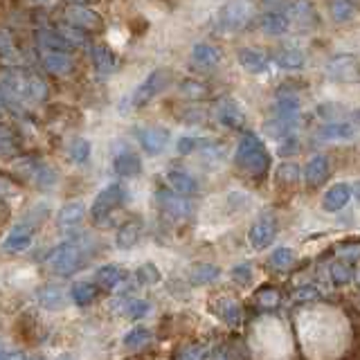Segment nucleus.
<instances>
[{"mask_svg":"<svg viewBox=\"0 0 360 360\" xmlns=\"http://www.w3.org/2000/svg\"><path fill=\"white\" fill-rule=\"evenodd\" d=\"M234 162H236V167L245 169L250 176H264L268 172L270 155L266 151L264 142L259 140L255 133H243L239 144H236Z\"/></svg>","mask_w":360,"mask_h":360,"instance_id":"1","label":"nucleus"},{"mask_svg":"<svg viewBox=\"0 0 360 360\" xmlns=\"http://www.w3.org/2000/svg\"><path fill=\"white\" fill-rule=\"evenodd\" d=\"M86 264V239L77 236L72 241H65L59 248H54V252L50 257V268L52 273L68 277V275H75L82 270V266Z\"/></svg>","mask_w":360,"mask_h":360,"instance_id":"2","label":"nucleus"},{"mask_svg":"<svg viewBox=\"0 0 360 360\" xmlns=\"http://www.w3.org/2000/svg\"><path fill=\"white\" fill-rule=\"evenodd\" d=\"M124 189L120 183H112L108 187H104L97 194V198L93 200V207H90V219H93L95 225H104L108 223V217L115 212L122 202H124Z\"/></svg>","mask_w":360,"mask_h":360,"instance_id":"3","label":"nucleus"},{"mask_svg":"<svg viewBox=\"0 0 360 360\" xmlns=\"http://www.w3.org/2000/svg\"><path fill=\"white\" fill-rule=\"evenodd\" d=\"M326 77L338 84L360 82V59L356 54H335L326 63Z\"/></svg>","mask_w":360,"mask_h":360,"instance_id":"4","label":"nucleus"},{"mask_svg":"<svg viewBox=\"0 0 360 360\" xmlns=\"http://www.w3.org/2000/svg\"><path fill=\"white\" fill-rule=\"evenodd\" d=\"M169 86V70H153L144 82L138 86V90L133 93V108H142L146 106L153 97H158L162 90Z\"/></svg>","mask_w":360,"mask_h":360,"instance_id":"5","label":"nucleus"},{"mask_svg":"<svg viewBox=\"0 0 360 360\" xmlns=\"http://www.w3.org/2000/svg\"><path fill=\"white\" fill-rule=\"evenodd\" d=\"M252 16V7L248 3H228L223 5L219 11V27L225 32H234V30H241L248 20Z\"/></svg>","mask_w":360,"mask_h":360,"instance_id":"6","label":"nucleus"},{"mask_svg":"<svg viewBox=\"0 0 360 360\" xmlns=\"http://www.w3.org/2000/svg\"><path fill=\"white\" fill-rule=\"evenodd\" d=\"M277 236V219L273 214H264L262 219H257L252 223L250 232H248V241L255 248V250H264L270 243L275 241Z\"/></svg>","mask_w":360,"mask_h":360,"instance_id":"7","label":"nucleus"},{"mask_svg":"<svg viewBox=\"0 0 360 360\" xmlns=\"http://www.w3.org/2000/svg\"><path fill=\"white\" fill-rule=\"evenodd\" d=\"M158 205H160L162 214H167L169 219H187L189 217V202L187 198L178 196L174 189H158Z\"/></svg>","mask_w":360,"mask_h":360,"instance_id":"8","label":"nucleus"},{"mask_svg":"<svg viewBox=\"0 0 360 360\" xmlns=\"http://www.w3.org/2000/svg\"><path fill=\"white\" fill-rule=\"evenodd\" d=\"M212 311L219 315V318L228 324V326H239L243 320V309L239 300L228 297V295H221L212 302Z\"/></svg>","mask_w":360,"mask_h":360,"instance_id":"9","label":"nucleus"},{"mask_svg":"<svg viewBox=\"0 0 360 360\" xmlns=\"http://www.w3.org/2000/svg\"><path fill=\"white\" fill-rule=\"evenodd\" d=\"M32 241H34V228H32V225L20 223V225H16V228L7 234V239L3 241V250L7 255L25 252L27 248L32 245Z\"/></svg>","mask_w":360,"mask_h":360,"instance_id":"10","label":"nucleus"},{"mask_svg":"<svg viewBox=\"0 0 360 360\" xmlns=\"http://www.w3.org/2000/svg\"><path fill=\"white\" fill-rule=\"evenodd\" d=\"M217 120L223 124V127H228V129H243V124H245L243 110L230 97H223L217 104Z\"/></svg>","mask_w":360,"mask_h":360,"instance_id":"11","label":"nucleus"},{"mask_svg":"<svg viewBox=\"0 0 360 360\" xmlns=\"http://www.w3.org/2000/svg\"><path fill=\"white\" fill-rule=\"evenodd\" d=\"M169 138H172V133L162 127H149V129H142L138 133V140L142 144V149L151 155H158L160 151H165Z\"/></svg>","mask_w":360,"mask_h":360,"instance_id":"12","label":"nucleus"},{"mask_svg":"<svg viewBox=\"0 0 360 360\" xmlns=\"http://www.w3.org/2000/svg\"><path fill=\"white\" fill-rule=\"evenodd\" d=\"M354 198L352 194V187L345 185V183H335L329 189L324 191V198H322V210L324 212H340L347 207V202Z\"/></svg>","mask_w":360,"mask_h":360,"instance_id":"13","label":"nucleus"},{"mask_svg":"<svg viewBox=\"0 0 360 360\" xmlns=\"http://www.w3.org/2000/svg\"><path fill=\"white\" fill-rule=\"evenodd\" d=\"M68 20H70V25L77 27V30H97L101 25V18L97 11L88 9V7H82V5H72L68 7Z\"/></svg>","mask_w":360,"mask_h":360,"instance_id":"14","label":"nucleus"},{"mask_svg":"<svg viewBox=\"0 0 360 360\" xmlns=\"http://www.w3.org/2000/svg\"><path fill=\"white\" fill-rule=\"evenodd\" d=\"M331 167H329V158L326 155H313L307 162V169H304V183L309 187H318L322 185L326 176H329Z\"/></svg>","mask_w":360,"mask_h":360,"instance_id":"15","label":"nucleus"},{"mask_svg":"<svg viewBox=\"0 0 360 360\" xmlns=\"http://www.w3.org/2000/svg\"><path fill=\"white\" fill-rule=\"evenodd\" d=\"M239 63L245 72L250 75H262V72H268V56L262 52V50H255V48H241L239 50Z\"/></svg>","mask_w":360,"mask_h":360,"instance_id":"16","label":"nucleus"},{"mask_svg":"<svg viewBox=\"0 0 360 360\" xmlns=\"http://www.w3.org/2000/svg\"><path fill=\"white\" fill-rule=\"evenodd\" d=\"M273 59L279 68H284V70H302L304 63H307V56L300 48H292V45H284V48L275 50Z\"/></svg>","mask_w":360,"mask_h":360,"instance_id":"17","label":"nucleus"},{"mask_svg":"<svg viewBox=\"0 0 360 360\" xmlns=\"http://www.w3.org/2000/svg\"><path fill=\"white\" fill-rule=\"evenodd\" d=\"M356 135V127L349 122H329L318 129L315 138L318 140H352Z\"/></svg>","mask_w":360,"mask_h":360,"instance_id":"18","label":"nucleus"},{"mask_svg":"<svg viewBox=\"0 0 360 360\" xmlns=\"http://www.w3.org/2000/svg\"><path fill=\"white\" fill-rule=\"evenodd\" d=\"M286 18L297 22L300 27H313L318 22V14H315V7L311 3H292L286 7Z\"/></svg>","mask_w":360,"mask_h":360,"instance_id":"19","label":"nucleus"},{"mask_svg":"<svg viewBox=\"0 0 360 360\" xmlns=\"http://www.w3.org/2000/svg\"><path fill=\"white\" fill-rule=\"evenodd\" d=\"M167 180H169V185H172V189L176 191L178 196H191V194H196V189H198L196 180L191 178L187 172H183V169H169Z\"/></svg>","mask_w":360,"mask_h":360,"instance_id":"20","label":"nucleus"},{"mask_svg":"<svg viewBox=\"0 0 360 360\" xmlns=\"http://www.w3.org/2000/svg\"><path fill=\"white\" fill-rule=\"evenodd\" d=\"M86 217V205L82 200H70L65 202V205L56 212V223L61 225V228H75L84 221Z\"/></svg>","mask_w":360,"mask_h":360,"instance_id":"21","label":"nucleus"},{"mask_svg":"<svg viewBox=\"0 0 360 360\" xmlns=\"http://www.w3.org/2000/svg\"><path fill=\"white\" fill-rule=\"evenodd\" d=\"M112 169H115V174L122 178L138 176L142 172L140 155L133 153V151H122L120 155H115V160H112Z\"/></svg>","mask_w":360,"mask_h":360,"instance_id":"22","label":"nucleus"},{"mask_svg":"<svg viewBox=\"0 0 360 360\" xmlns=\"http://www.w3.org/2000/svg\"><path fill=\"white\" fill-rule=\"evenodd\" d=\"M39 304L43 309H48V311H61L65 309V304H68V297H65V292L61 286H43L39 290Z\"/></svg>","mask_w":360,"mask_h":360,"instance_id":"23","label":"nucleus"},{"mask_svg":"<svg viewBox=\"0 0 360 360\" xmlns=\"http://www.w3.org/2000/svg\"><path fill=\"white\" fill-rule=\"evenodd\" d=\"M140 236H142V221L133 219V221H127L117 230L115 243H117V248H122V250H129V248H133L140 241Z\"/></svg>","mask_w":360,"mask_h":360,"instance_id":"24","label":"nucleus"},{"mask_svg":"<svg viewBox=\"0 0 360 360\" xmlns=\"http://www.w3.org/2000/svg\"><path fill=\"white\" fill-rule=\"evenodd\" d=\"M191 61L198 68H214L221 61V50L214 48L212 43H196L191 50Z\"/></svg>","mask_w":360,"mask_h":360,"instance_id":"25","label":"nucleus"},{"mask_svg":"<svg viewBox=\"0 0 360 360\" xmlns=\"http://www.w3.org/2000/svg\"><path fill=\"white\" fill-rule=\"evenodd\" d=\"M122 281H124V270L120 266H115V264L101 266L95 273V284L101 286V288H106V290L117 288Z\"/></svg>","mask_w":360,"mask_h":360,"instance_id":"26","label":"nucleus"},{"mask_svg":"<svg viewBox=\"0 0 360 360\" xmlns=\"http://www.w3.org/2000/svg\"><path fill=\"white\" fill-rule=\"evenodd\" d=\"M93 65L101 77L115 72V65H117L115 54H112V50L108 48V45H95L93 48Z\"/></svg>","mask_w":360,"mask_h":360,"instance_id":"27","label":"nucleus"},{"mask_svg":"<svg viewBox=\"0 0 360 360\" xmlns=\"http://www.w3.org/2000/svg\"><path fill=\"white\" fill-rule=\"evenodd\" d=\"M259 27H262L266 34H270V37H277V34L288 32V18H286V14H281V11L270 9L268 14L259 18Z\"/></svg>","mask_w":360,"mask_h":360,"instance_id":"28","label":"nucleus"},{"mask_svg":"<svg viewBox=\"0 0 360 360\" xmlns=\"http://www.w3.org/2000/svg\"><path fill=\"white\" fill-rule=\"evenodd\" d=\"M43 68L52 75H68L72 70V59L68 52H48L43 56Z\"/></svg>","mask_w":360,"mask_h":360,"instance_id":"29","label":"nucleus"},{"mask_svg":"<svg viewBox=\"0 0 360 360\" xmlns=\"http://www.w3.org/2000/svg\"><path fill=\"white\" fill-rule=\"evenodd\" d=\"M221 275V268L214 266V264H198L189 270V281L194 286H205V284H212L214 279H219Z\"/></svg>","mask_w":360,"mask_h":360,"instance_id":"30","label":"nucleus"},{"mask_svg":"<svg viewBox=\"0 0 360 360\" xmlns=\"http://www.w3.org/2000/svg\"><path fill=\"white\" fill-rule=\"evenodd\" d=\"M297 112H300V99L295 95L281 93L275 104V115L284 120H292V117H297Z\"/></svg>","mask_w":360,"mask_h":360,"instance_id":"31","label":"nucleus"},{"mask_svg":"<svg viewBox=\"0 0 360 360\" xmlns=\"http://www.w3.org/2000/svg\"><path fill=\"white\" fill-rule=\"evenodd\" d=\"M95 295H97V290H95V286L93 284H88V281H77V284H72V288H70V297H72V302L77 304V307H90V302L95 300Z\"/></svg>","mask_w":360,"mask_h":360,"instance_id":"32","label":"nucleus"},{"mask_svg":"<svg viewBox=\"0 0 360 360\" xmlns=\"http://www.w3.org/2000/svg\"><path fill=\"white\" fill-rule=\"evenodd\" d=\"M275 180L279 185H284V187H292L300 180V167L297 162H281L277 167V172H275Z\"/></svg>","mask_w":360,"mask_h":360,"instance_id":"33","label":"nucleus"},{"mask_svg":"<svg viewBox=\"0 0 360 360\" xmlns=\"http://www.w3.org/2000/svg\"><path fill=\"white\" fill-rule=\"evenodd\" d=\"M122 307L124 309L120 313L124 315V318H129V320H140L151 311V304L146 300H124Z\"/></svg>","mask_w":360,"mask_h":360,"instance_id":"34","label":"nucleus"},{"mask_svg":"<svg viewBox=\"0 0 360 360\" xmlns=\"http://www.w3.org/2000/svg\"><path fill=\"white\" fill-rule=\"evenodd\" d=\"M329 275L335 286H347V284H352V279H354V268L347 262H333L329 266Z\"/></svg>","mask_w":360,"mask_h":360,"instance_id":"35","label":"nucleus"},{"mask_svg":"<svg viewBox=\"0 0 360 360\" xmlns=\"http://www.w3.org/2000/svg\"><path fill=\"white\" fill-rule=\"evenodd\" d=\"M292 264H295V252H292V248H288V245H279L273 250V255H270V266L273 268L286 270Z\"/></svg>","mask_w":360,"mask_h":360,"instance_id":"36","label":"nucleus"},{"mask_svg":"<svg viewBox=\"0 0 360 360\" xmlns=\"http://www.w3.org/2000/svg\"><path fill=\"white\" fill-rule=\"evenodd\" d=\"M329 11H331V16H333L335 22H349V20H354L356 14H358L356 5L347 3V0H338V3H331Z\"/></svg>","mask_w":360,"mask_h":360,"instance_id":"37","label":"nucleus"},{"mask_svg":"<svg viewBox=\"0 0 360 360\" xmlns=\"http://www.w3.org/2000/svg\"><path fill=\"white\" fill-rule=\"evenodd\" d=\"M149 342H151V331L146 329V326H135V329H131L124 335V347H129V349H140Z\"/></svg>","mask_w":360,"mask_h":360,"instance_id":"38","label":"nucleus"},{"mask_svg":"<svg viewBox=\"0 0 360 360\" xmlns=\"http://www.w3.org/2000/svg\"><path fill=\"white\" fill-rule=\"evenodd\" d=\"M178 90H180V95L187 97V99H202V97H207V86L196 82V79H183L180 86H178Z\"/></svg>","mask_w":360,"mask_h":360,"instance_id":"39","label":"nucleus"},{"mask_svg":"<svg viewBox=\"0 0 360 360\" xmlns=\"http://www.w3.org/2000/svg\"><path fill=\"white\" fill-rule=\"evenodd\" d=\"M90 151H93V144H90L86 138H77L70 142V158L77 165H84L90 158Z\"/></svg>","mask_w":360,"mask_h":360,"instance_id":"40","label":"nucleus"},{"mask_svg":"<svg viewBox=\"0 0 360 360\" xmlns=\"http://www.w3.org/2000/svg\"><path fill=\"white\" fill-rule=\"evenodd\" d=\"M25 97L32 99V101H43L45 97H48V86H45L43 79H39V77H27Z\"/></svg>","mask_w":360,"mask_h":360,"instance_id":"41","label":"nucleus"},{"mask_svg":"<svg viewBox=\"0 0 360 360\" xmlns=\"http://www.w3.org/2000/svg\"><path fill=\"white\" fill-rule=\"evenodd\" d=\"M135 277L142 286H153L160 281V270H158L153 264H142L138 270H135Z\"/></svg>","mask_w":360,"mask_h":360,"instance_id":"42","label":"nucleus"},{"mask_svg":"<svg viewBox=\"0 0 360 360\" xmlns=\"http://www.w3.org/2000/svg\"><path fill=\"white\" fill-rule=\"evenodd\" d=\"M34 183H37L39 189H50L56 185V172L52 167H39L37 172H34Z\"/></svg>","mask_w":360,"mask_h":360,"instance_id":"43","label":"nucleus"},{"mask_svg":"<svg viewBox=\"0 0 360 360\" xmlns=\"http://www.w3.org/2000/svg\"><path fill=\"white\" fill-rule=\"evenodd\" d=\"M255 300H257V304L262 309H273V307H277V304H279V292L273 286H264L255 295Z\"/></svg>","mask_w":360,"mask_h":360,"instance_id":"44","label":"nucleus"},{"mask_svg":"<svg viewBox=\"0 0 360 360\" xmlns=\"http://www.w3.org/2000/svg\"><path fill=\"white\" fill-rule=\"evenodd\" d=\"M232 281L234 284H239V286H250L252 284V277H255V270L252 266H248V264H239V266H234L232 268Z\"/></svg>","mask_w":360,"mask_h":360,"instance_id":"45","label":"nucleus"},{"mask_svg":"<svg viewBox=\"0 0 360 360\" xmlns=\"http://www.w3.org/2000/svg\"><path fill=\"white\" fill-rule=\"evenodd\" d=\"M59 34L61 37L72 45V48H77V45H86V34L82 32V30H77V27H72L70 22H68V25H61L59 27Z\"/></svg>","mask_w":360,"mask_h":360,"instance_id":"46","label":"nucleus"},{"mask_svg":"<svg viewBox=\"0 0 360 360\" xmlns=\"http://www.w3.org/2000/svg\"><path fill=\"white\" fill-rule=\"evenodd\" d=\"M16 333L22 338V340L34 342V340H37V322L30 320V318H20L16 322Z\"/></svg>","mask_w":360,"mask_h":360,"instance_id":"47","label":"nucleus"},{"mask_svg":"<svg viewBox=\"0 0 360 360\" xmlns=\"http://www.w3.org/2000/svg\"><path fill=\"white\" fill-rule=\"evenodd\" d=\"M338 255H340L342 262H354V259H360V243H342L338 248Z\"/></svg>","mask_w":360,"mask_h":360,"instance_id":"48","label":"nucleus"},{"mask_svg":"<svg viewBox=\"0 0 360 360\" xmlns=\"http://www.w3.org/2000/svg\"><path fill=\"white\" fill-rule=\"evenodd\" d=\"M297 151H300V140L295 138V135H288V138L281 140L279 149H277V153H279V155H284V158L295 155Z\"/></svg>","mask_w":360,"mask_h":360,"instance_id":"49","label":"nucleus"},{"mask_svg":"<svg viewBox=\"0 0 360 360\" xmlns=\"http://www.w3.org/2000/svg\"><path fill=\"white\" fill-rule=\"evenodd\" d=\"M292 300H295V302H315V300H320V290L315 286H302V288L295 290Z\"/></svg>","mask_w":360,"mask_h":360,"instance_id":"50","label":"nucleus"},{"mask_svg":"<svg viewBox=\"0 0 360 360\" xmlns=\"http://www.w3.org/2000/svg\"><path fill=\"white\" fill-rule=\"evenodd\" d=\"M198 146H200V140H198V138H189V135H185V138H180V140H178V146H176V149H178L180 155H189V153H194V151L198 149Z\"/></svg>","mask_w":360,"mask_h":360,"instance_id":"51","label":"nucleus"},{"mask_svg":"<svg viewBox=\"0 0 360 360\" xmlns=\"http://www.w3.org/2000/svg\"><path fill=\"white\" fill-rule=\"evenodd\" d=\"M0 52H3V59L9 61L14 56V43H11V34L7 30L0 32Z\"/></svg>","mask_w":360,"mask_h":360,"instance_id":"52","label":"nucleus"},{"mask_svg":"<svg viewBox=\"0 0 360 360\" xmlns=\"http://www.w3.org/2000/svg\"><path fill=\"white\" fill-rule=\"evenodd\" d=\"M205 358H207V349L202 345H194L180 354V360H205Z\"/></svg>","mask_w":360,"mask_h":360,"instance_id":"53","label":"nucleus"},{"mask_svg":"<svg viewBox=\"0 0 360 360\" xmlns=\"http://www.w3.org/2000/svg\"><path fill=\"white\" fill-rule=\"evenodd\" d=\"M3 360H27V358H25V354H20V352H5Z\"/></svg>","mask_w":360,"mask_h":360,"instance_id":"54","label":"nucleus"},{"mask_svg":"<svg viewBox=\"0 0 360 360\" xmlns=\"http://www.w3.org/2000/svg\"><path fill=\"white\" fill-rule=\"evenodd\" d=\"M352 194H354V198L360 202V180H358V183H354V185H352Z\"/></svg>","mask_w":360,"mask_h":360,"instance_id":"55","label":"nucleus"},{"mask_svg":"<svg viewBox=\"0 0 360 360\" xmlns=\"http://www.w3.org/2000/svg\"><path fill=\"white\" fill-rule=\"evenodd\" d=\"M214 360H228V358H225V354H217V356H214Z\"/></svg>","mask_w":360,"mask_h":360,"instance_id":"56","label":"nucleus"},{"mask_svg":"<svg viewBox=\"0 0 360 360\" xmlns=\"http://www.w3.org/2000/svg\"><path fill=\"white\" fill-rule=\"evenodd\" d=\"M30 360H45L43 356H34V358H30Z\"/></svg>","mask_w":360,"mask_h":360,"instance_id":"57","label":"nucleus"},{"mask_svg":"<svg viewBox=\"0 0 360 360\" xmlns=\"http://www.w3.org/2000/svg\"><path fill=\"white\" fill-rule=\"evenodd\" d=\"M356 279H358V286H360V268H358V277Z\"/></svg>","mask_w":360,"mask_h":360,"instance_id":"58","label":"nucleus"},{"mask_svg":"<svg viewBox=\"0 0 360 360\" xmlns=\"http://www.w3.org/2000/svg\"><path fill=\"white\" fill-rule=\"evenodd\" d=\"M356 120H358V122H360V112H356Z\"/></svg>","mask_w":360,"mask_h":360,"instance_id":"59","label":"nucleus"}]
</instances>
